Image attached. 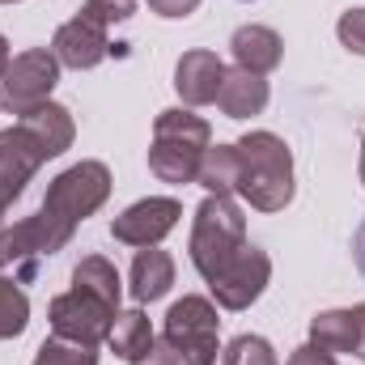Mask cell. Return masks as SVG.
I'll return each mask as SVG.
<instances>
[{
  "instance_id": "obj_1",
  "label": "cell",
  "mask_w": 365,
  "mask_h": 365,
  "mask_svg": "<svg viewBox=\"0 0 365 365\" xmlns=\"http://www.w3.org/2000/svg\"><path fill=\"white\" fill-rule=\"evenodd\" d=\"M110 195V170L102 162H77L47 187L34 217H26L13 230H0V268H21V276H34L43 255H56L68 247L77 225L93 217Z\"/></svg>"
},
{
  "instance_id": "obj_2",
  "label": "cell",
  "mask_w": 365,
  "mask_h": 365,
  "mask_svg": "<svg viewBox=\"0 0 365 365\" xmlns=\"http://www.w3.org/2000/svg\"><path fill=\"white\" fill-rule=\"evenodd\" d=\"M77 128L73 115L60 102H47L30 115H21L9 132H0V221L9 212V204L26 191V182L34 179V170L51 158H60L73 145Z\"/></svg>"
},
{
  "instance_id": "obj_3",
  "label": "cell",
  "mask_w": 365,
  "mask_h": 365,
  "mask_svg": "<svg viewBox=\"0 0 365 365\" xmlns=\"http://www.w3.org/2000/svg\"><path fill=\"white\" fill-rule=\"evenodd\" d=\"M242 158V179L238 195L259 208V212H280L293 200V153L276 132H247L238 140Z\"/></svg>"
},
{
  "instance_id": "obj_4",
  "label": "cell",
  "mask_w": 365,
  "mask_h": 365,
  "mask_svg": "<svg viewBox=\"0 0 365 365\" xmlns=\"http://www.w3.org/2000/svg\"><path fill=\"white\" fill-rule=\"evenodd\" d=\"M208 123L191 110H162L153 119V145H149V170L162 182H195L200 162L208 153Z\"/></svg>"
},
{
  "instance_id": "obj_5",
  "label": "cell",
  "mask_w": 365,
  "mask_h": 365,
  "mask_svg": "<svg viewBox=\"0 0 365 365\" xmlns=\"http://www.w3.org/2000/svg\"><path fill=\"white\" fill-rule=\"evenodd\" d=\"M247 247V217L230 195H208L195 208V225H191V264L204 280L221 272L238 251Z\"/></svg>"
},
{
  "instance_id": "obj_6",
  "label": "cell",
  "mask_w": 365,
  "mask_h": 365,
  "mask_svg": "<svg viewBox=\"0 0 365 365\" xmlns=\"http://www.w3.org/2000/svg\"><path fill=\"white\" fill-rule=\"evenodd\" d=\"M56 81H60V60L47 47H34V51L13 56L9 68L0 73V110H9V115L21 119V115L47 106Z\"/></svg>"
},
{
  "instance_id": "obj_7",
  "label": "cell",
  "mask_w": 365,
  "mask_h": 365,
  "mask_svg": "<svg viewBox=\"0 0 365 365\" xmlns=\"http://www.w3.org/2000/svg\"><path fill=\"white\" fill-rule=\"evenodd\" d=\"M115 314H119V302L93 293L86 284H73L68 293H60V297L51 302V331H56L60 340L98 349V344L110 336Z\"/></svg>"
},
{
  "instance_id": "obj_8",
  "label": "cell",
  "mask_w": 365,
  "mask_h": 365,
  "mask_svg": "<svg viewBox=\"0 0 365 365\" xmlns=\"http://www.w3.org/2000/svg\"><path fill=\"white\" fill-rule=\"evenodd\" d=\"M217 306L208 297H182L166 314V340L187 365H217Z\"/></svg>"
},
{
  "instance_id": "obj_9",
  "label": "cell",
  "mask_w": 365,
  "mask_h": 365,
  "mask_svg": "<svg viewBox=\"0 0 365 365\" xmlns=\"http://www.w3.org/2000/svg\"><path fill=\"white\" fill-rule=\"evenodd\" d=\"M268 276H272V259H268L259 247H242L221 272L208 280V289H212L217 306H225V310H247V306L264 293Z\"/></svg>"
},
{
  "instance_id": "obj_10",
  "label": "cell",
  "mask_w": 365,
  "mask_h": 365,
  "mask_svg": "<svg viewBox=\"0 0 365 365\" xmlns=\"http://www.w3.org/2000/svg\"><path fill=\"white\" fill-rule=\"evenodd\" d=\"M179 217H182L179 200H170V195H149V200L132 204L128 212H119L115 225H110V234H115L119 242H128V247H158V242L179 225Z\"/></svg>"
},
{
  "instance_id": "obj_11",
  "label": "cell",
  "mask_w": 365,
  "mask_h": 365,
  "mask_svg": "<svg viewBox=\"0 0 365 365\" xmlns=\"http://www.w3.org/2000/svg\"><path fill=\"white\" fill-rule=\"evenodd\" d=\"M106 51H110L106 26L90 13H77L73 21H64L51 38V56L68 68H93L98 60H106Z\"/></svg>"
},
{
  "instance_id": "obj_12",
  "label": "cell",
  "mask_w": 365,
  "mask_h": 365,
  "mask_svg": "<svg viewBox=\"0 0 365 365\" xmlns=\"http://www.w3.org/2000/svg\"><path fill=\"white\" fill-rule=\"evenodd\" d=\"M221 81H225V64L217 51H187L175 68V90L187 106H208L217 102L221 93Z\"/></svg>"
},
{
  "instance_id": "obj_13",
  "label": "cell",
  "mask_w": 365,
  "mask_h": 365,
  "mask_svg": "<svg viewBox=\"0 0 365 365\" xmlns=\"http://www.w3.org/2000/svg\"><path fill=\"white\" fill-rule=\"evenodd\" d=\"M217 106L230 115V119H247V115H259L268 106V81L251 68H225V81L217 93Z\"/></svg>"
},
{
  "instance_id": "obj_14",
  "label": "cell",
  "mask_w": 365,
  "mask_h": 365,
  "mask_svg": "<svg viewBox=\"0 0 365 365\" xmlns=\"http://www.w3.org/2000/svg\"><path fill=\"white\" fill-rule=\"evenodd\" d=\"M230 51H234L238 68H251V73L264 77V73H272L276 64H280L284 43H280V34L268 30V26H242V30H234Z\"/></svg>"
},
{
  "instance_id": "obj_15",
  "label": "cell",
  "mask_w": 365,
  "mask_h": 365,
  "mask_svg": "<svg viewBox=\"0 0 365 365\" xmlns=\"http://www.w3.org/2000/svg\"><path fill=\"white\" fill-rule=\"evenodd\" d=\"M175 284V259L158 247H140L132 259V297L136 302H158Z\"/></svg>"
},
{
  "instance_id": "obj_16",
  "label": "cell",
  "mask_w": 365,
  "mask_h": 365,
  "mask_svg": "<svg viewBox=\"0 0 365 365\" xmlns=\"http://www.w3.org/2000/svg\"><path fill=\"white\" fill-rule=\"evenodd\" d=\"M238 179H242V158H238V145H208L204 162H200V175L195 182L208 187V195H234L238 191Z\"/></svg>"
},
{
  "instance_id": "obj_17",
  "label": "cell",
  "mask_w": 365,
  "mask_h": 365,
  "mask_svg": "<svg viewBox=\"0 0 365 365\" xmlns=\"http://www.w3.org/2000/svg\"><path fill=\"white\" fill-rule=\"evenodd\" d=\"M357 310H327L310 323V344L327 349V353H357Z\"/></svg>"
},
{
  "instance_id": "obj_18",
  "label": "cell",
  "mask_w": 365,
  "mask_h": 365,
  "mask_svg": "<svg viewBox=\"0 0 365 365\" xmlns=\"http://www.w3.org/2000/svg\"><path fill=\"white\" fill-rule=\"evenodd\" d=\"M106 344L115 349V357H123V361H136V357H140V353L153 344V327H149L145 310H123V314H115Z\"/></svg>"
},
{
  "instance_id": "obj_19",
  "label": "cell",
  "mask_w": 365,
  "mask_h": 365,
  "mask_svg": "<svg viewBox=\"0 0 365 365\" xmlns=\"http://www.w3.org/2000/svg\"><path fill=\"white\" fill-rule=\"evenodd\" d=\"M26 323H30V302H26V293L17 289V280L0 276V340L21 336Z\"/></svg>"
},
{
  "instance_id": "obj_20",
  "label": "cell",
  "mask_w": 365,
  "mask_h": 365,
  "mask_svg": "<svg viewBox=\"0 0 365 365\" xmlns=\"http://www.w3.org/2000/svg\"><path fill=\"white\" fill-rule=\"evenodd\" d=\"M73 284H86V289H93V293L119 302V272H115V264L102 259V255H86V259L73 268Z\"/></svg>"
},
{
  "instance_id": "obj_21",
  "label": "cell",
  "mask_w": 365,
  "mask_h": 365,
  "mask_svg": "<svg viewBox=\"0 0 365 365\" xmlns=\"http://www.w3.org/2000/svg\"><path fill=\"white\" fill-rule=\"evenodd\" d=\"M221 365H280V361H276L272 344L264 336H238V340L225 344Z\"/></svg>"
},
{
  "instance_id": "obj_22",
  "label": "cell",
  "mask_w": 365,
  "mask_h": 365,
  "mask_svg": "<svg viewBox=\"0 0 365 365\" xmlns=\"http://www.w3.org/2000/svg\"><path fill=\"white\" fill-rule=\"evenodd\" d=\"M34 365H98V353L86 349V344H73V340H47L43 349H38V357Z\"/></svg>"
},
{
  "instance_id": "obj_23",
  "label": "cell",
  "mask_w": 365,
  "mask_h": 365,
  "mask_svg": "<svg viewBox=\"0 0 365 365\" xmlns=\"http://www.w3.org/2000/svg\"><path fill=\"white\" fill-rule=\"evenodd\" d=\"M336 34H340V43H344L353 56H365V9H349V13L340 17Z\"/></svg>"
},
{
  "instance_id": "obj_24",
  "label": "cell",
  "mask_w": 365,
  "mask_h": 365,
  "mask_svg": "<svg viewBox=\"0 0 365 365\" xmlns=\"http://www.w3.org/2000/svg\"><path fill=\"white\" fill-rule=\"evenodd\" d=\"M132 9H136V0H86V4H81V13H90V17H98L102 26L128 21V17H132Z\"/></svg>"
},
{
  "instance_id": "obj_25",
  "label": "cell",
  "mask_w": 365,
  "mask_h": 365,
  "mask_svg": "<svg viewBox=\"0 0 365 365\" xmlns=\"http://www.w3.org/2000/svg\"><path fill=\"white\" fill-rule=\"evenodd\" d=\"M179 361H182V357L175 353V344L162 336V340H153V344H149V349H145L132 365H179Z\"/></svg>"
},
{
  "instance_id": "obj_26",
  "label": "cell",
  "mask_w": 365,
  "mask_h": 365,
  "mask_svg": "<svg viewBox=\"0 0 365 365\" xmlns=\"http://www.w3.org/2000/svg\"><path fill=\"white\" fill-rule=\"evenodd\" d=\"M289 365H336V353H327L319 344H302V349H293Z\"/></svg>"
},
{
  "instance_id": "obj_27",
  "label": "cell",
  "mask_w": 365,
  "mask_h": 365,
  "mask_svg": "<svg viewBox=\"0 0 365 365\" xmlns=\"http://www.w3.org/2000/svg\"><path fill=\"white\" fill-rule=\"evenodd\" d=\"M149 9L162 13V17H187V13L200 9V0H149Z\"/></svg>"
},
{
  "instance_id": "obj_28",
  "label": "cell",
  "mask_w": 365,
  "mask_h": 365,
  "mask_svg": "<svg viewBox=\"0 0 365 365\" xmlns=\"http://www.w3.org/2000/svg\"><path fill=\"white\" fill-rule=\"evenodd\" d=\"M353 255H357V268L365 276V221H361V230H357V238H353Z\"/></svg>"
},
{
  "instance_id": "obj_29",
  "label": "cell",
  "mask_w": 365,
  "mask_h": 365,
  "mask_svg": "<svg viewBox=\"0 0 365 365\" xmlns=\"http://www.w3.org/2000/svg\"><path fill=\"white\" fill-rule=\"evenodd\" d=\"M353 310H357V327H361V336H357V357L365 361V302L361 306H353Z\"/></svg>"
},
{
  "instance_id": "obj_30",
  "label": "cell",
  "mask_w": 365,
  "mask_h": 365,
  "mask_svg": "<svg viewBox=\"0 0 365 365\" xmlns=\"http://www.w3.org/2000/svg\"><path fill=\"white\" fill-rule=\"evenodd\" d=\"M9 60H13V56H9V43H4V34H0V73L9 68Z\"/></svg>"
},
{
  "instance_id": "obj_31",
  "label": "cell",
  "mask_w": 365,
  "mask_h": 365,
  "mask_svg": "<svg viewBox=\"0 0 365 365\" xmlns=\"http://www.w3.org/2000/svg\"><path fill=\"white\" fill-rule=\"evenodd\" d=\"M361 182H365V136H361Z\"/></svg>"
},
{
  "instance_id": "obj_32",
  "label": "cell",
  "mask_w": 365,
  "mask_h": 365,
  "mask_svg": "<svg viewBox=\"0 0 365 365\" xmlns=\"http://www.w3.org/2000/svg\"><path fill=\"white\" fill-rule=\"evenodd\" d=\"M4 4H17V0H4Z\"/></svg>"
}]
</instances>
